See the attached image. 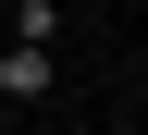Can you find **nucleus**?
<instances>
[{
  "label": "nucleus",
  "mask_w": 148,
  "mask_h": 135,
  "mask_svg": "<svg viewBox=\"0 0 148 135\" xmlns=\"http://www.w3.org/2000/svg\"><path fill=\"white\" fill-rule=\"evenodd\" d=\"M49 86H62V49H49V37H0V98H12V111H37Z\"/></svg>",
  "instance_id": "f257e3e1"
},
{
  "label": "nucleus",
  "mask_w": 148,
  "mask_h": 135,
  "mask_svg": "<svg viewBox=\"0 0 148 135\" xmlns=\"http://www.w3.org/2000/svg\"><path fill=\"white\" fill-rule=\"evenodd\" d=\"M12 37H49L62 49V0H12Z\"/></svg>",
  "instance_id": "f03ea898"
}]
</instances>
